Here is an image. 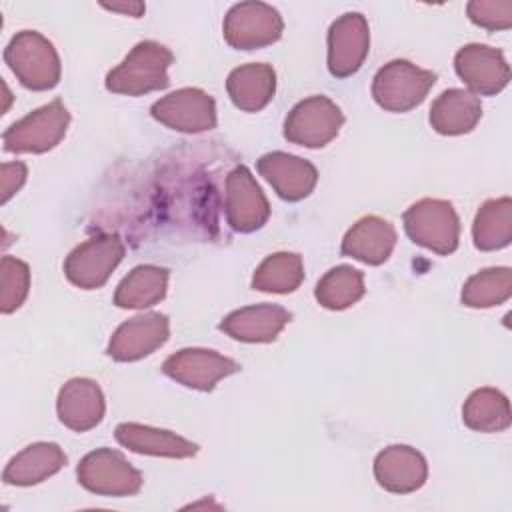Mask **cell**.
I'll list each match as a JSON object with an SVG mask.
<instances>
[{"label": "cell", "instance_id": "cell-1", "mask_svg": "<svg viewBox=\"0 0 512 512\" xmlns=\"http://www.w3.org/2000/svg\"><path fill=\"white\" fill-rule=\"evenodd\" d=\"M174 62V54L154 42H138L128 56L106 74V90L124 96H144L154 90H164L168 80V68Z\"/></svg>", "mask_w": 512, "mask_h": 512}, {"label": "cell", "instance_id": "cell-2", "mask_svg": "<svg viewBox=\"0 0 512 512\" xmlns=\"http://www.w3.org/2000/svg\"><path fill=\"white\" fill-rule=\"evenodd\" d=\"M4 62L28 90L44 92L60 82L62 66L58 52L52 42L36 30L14 34L4 48Z\"/></svg>", "mask_w": 512, "mask_h": 512}, {"label": "cell", "instance_id": "cell-3", "mask_svg": "<svg viewBox=\"0 0 512 512\" xmlns=\"http://www.w3.org/2000/svg\"><path fill=\"white\" fill-rule=\"evenodd\" d=\"M408 238L436 254H452L460 242V218L448 200L422 198L402 216Z\"/></svg>", "mask_w": 512, "mask_h": 512}, {"label": "cell", "instance_id": "cell-4", "mask_svg": "<svg viewBox=\"0 0 512 512\" xmlns=\"http://www.w3.org/2000/svg\"><path fill=\"white\" fill-rule=\"evenodd\" d=\"M434 82L436 74L432 70L418 68L408 60H392L376 72L372 96L388 112H408L424 102Z\"/></svg>", "mask_w": 512, "mask_h": 512}, {"label": "cell", "instance_id": "cell-5", "mask_svg": "<svg viewBox=\"0 0 512 512\" xmlns=\"http://www.w3.org/2000/svg\"><path fill=\"white\" fill-rule=\"evenodd\" d=\"M68 124L70 112L64 102L56 98L14 122L2 134L4 150L16 154H44L62 142Z\"/></svg>", "mask_w": 512, "mask_h": 512}, {"label": "cell", "instance_id": "cell-6", "mask_svg": "<svg viewBox=\"0 0 512 512\" xmlns=\"http://www.w3.org/2000/svg\"><path fill=\"white\" fill-rule=\"evenodd\" d=\"M76 476L80 486L98 496H134L142 488V472L136 470L122 452L112 448H98L88 452L78 468Z\"/></svg>", "mask_w": 512, "mask_h": 512}, {"label": "cell", "instance_id": "cell-7", "mask_svg": "<svg viewBox=\"0 0 512 512\" xmlns=\"http://www.w3.org/2000/svg\"><path fill=\"white\" fill-rule=\"evenodd\" d=\"M284 20L276 8L266 2L234 4L222 24V34L234 50H258L280 40Z\"/></svg>", "mask_w": 512, "mask_h": 512}, {"label": "cell", "instance_id": "cell-8", "mask_svg": "<svg viewBox=\"0 0 512 512\" xmlns=\"http://www.w3.org/2000/svg\"><path fill=\"white\" fill-rule=\"evenodd\" d=\"M344 124V114L330 98L318 94L300 100L284 120V138L304 148L332 142Z\"/></svg>", "mask_w": 512, "mask_h": 512}, {"label": "cell", "instance_id": "cell-9", "mask_svg": "<svg viewBox=\"0 0 512 512\" xmlns=\"http://www.w3.org/2000/svg\"><path fill=\"white\" fill-rule=\"evenodd\" d=\"M124 258V244L116 234H98L78 244L64 260L66 278L82 288L96 290L106 284Z\"/></svg>", "mask_w": 512, "mask_h": 512}, {"label": "cell", "instance_id": "cell-10", "mask_svg": "<svg viewBox=\"0 0 512 512\" xmlns=\"http://www.w3.org/2000/svg\"><path fill=\"white\" fill-rule=\"evenodd\" d=\"M238 370L240 364L236 360L208 348H182L170 354L162 364V372L168 378L202 392L214 390L222 378L232 376Z\"/></svg>", "mask_w": 512, "mask_h": 512}, {"label": "cell", "instance_id": "cell-11", "mask_svg": "<svg viewBox=\"0 0 512 512\" xmlns=\"http://www.w3.org/2000/svg\"><path fill=\"white\" fill-rule=\"evenodd\" d=\"M370 50V28L360 12L338 16L328 28V70L334 78L356 74Z\"/></svg>", "mask_w": 512, "mask_h": 512}, {"label": "cell", "instance_id": "cell-12", "mask_svg": "<svg viewBox=\"0 0 512 512\" xmlns=\"http://www.w3.org/2000/svg\"><path fill=\"white\" fill-rule=\"evenodd\" d=\"M150 114L160 124L178 132H204L216 128V102L200 88H180L150 108Z\"/></svg>", "mask_w": 512, "mask_h": 512}, {"label": "cell", "instance_id": "cell-13", "mask_svg": "<svg viewBox=\"0 0 512 512\" xmlns=\"http://www.w3.org/2000/svg\"><path fill=\"white\" fill-rule=\"evenodd\" d=\"M270 204L252 172L240 164L226 178V220L232 230L250 234L266 224Z\"/></svg>", "mask_w": 512, "mask_h": 512}, {"label": "cell", "instance_id": "cell-14", "mask_svg": "<svg viewBox=\"0 0 512 512\" xmlns=\"http://www.w3.org/2000/svg\"><path fill=\"white\" fill-rule=\"evenodd\" d=\"M168 336H170L168 316L160 312L138 314L122 322L114 330L108 342V356L116 362H134L152 354L160 346H164Z\"/></svg>", "mask_w": 512, "mask_h": 512}, {"label": "cell", "instance_id": "cell-15", "mask_svg": "<svg viewBox=\"0 0 512 512\" xmlns=\"http://www.w3.org/2000/svg\"><path fill=\"white\" fill-rule=\"evenodd\" d=\"M454 68L472 94L494 96L508 86L510 68L498 48L466 44L454 56Z\"/></svg>", "mask_w": 512, "mask_h": 512}, {"label": "cell", "instance_id": "cell-16", "mask_svg": "<svg viewBox=\"0 0 512 512\" xmlns=\"http://www.w3.org/2000/svg\"><path fill=\"white\" fill-rule=\"evenodd\" d=\"M374 478L392 494H410L424 486L428 464L416 448L392 444L378 452L374 460Z\"/></svg>", "mask_w": 512, "mask_h": 512}, {"label": "cell", "instance_id": "cell-17", "mask_svg": "<svg viewBox=\"0 0 512 512\" xmlns=\"http://www.w3.org/2000/svg\"><path fill=\"white\" fill-rule=\"evenodd\" d=\"M258 172L286 202L304 200L318 182V170L312 162L280 150L264 154L258 160Z\"/></svg>", "mask_w": 512, "mask_h": 512}, {"label": "cell", "instance_id": "cell-18", "mask_svg": "<svg viewBox=\"0 0 512 512\" xmlns=\"http://www.w3.org/2000/svg\"><path fill=\"white\" fill-rule=\"evenodd\" d=\"M104 410V394L98 382L90 378H70L58 392V418L66 428L74 432L96 428L104 418Z\"/></svg>", "mask_w": 512, "mask_h": 512}, {"label": "cell", "instance_id": "cell-19", "mask_svg": "<svg viewBox=\"0 0 512 512\" xmlns=\"http://www.w3.org/2000/svg\"><path fill=\"white\" fill-rule=\"evenodd\" d=\"M292 320V314L278 304H254L234 310L222 318L218 328L240 342H272Z\"/></svg>", "mask_w": 512, "mask_h": 512}, {"label": "cell", "instance_id": "cell-20", "mask_svg": "<svg viewBox=\"0 0 512 512\" xmlns=\"http://www.w3.org/2000/svg\"><path fill=\"white\" fill-rule=\"evenodd\" d=\"M394 246V226L380 216H364L344 234L340 252L364 264L380 266L390 258Z\"/></svg>", "mask_w": 512, "mask_h": 512}, {"label": "cell", "instance_id": "cell-21", "mask_svg": "<svg viewBox=\"0 0 512 512\" xmlns=\"http://www.w3.org/2000/svg\"><path fill=\"white\" fill-rule=\"evenodd\" d=\"M116 442L136 454L164 458H192L198 454V444L178 436L172 430H162L136 422H122L114 430Z\"/></svg>", "mask_w": 512, "mask_h": 512}, {"label": "cell", "instance_id": "cell-22", "mask_svg": "<svg viewBox=\"0 0 512 512\" xmlns=\"http://www.w3.org/2000/svg\"><path fill=\"white\" fill-rule=\"evenodd\" d=\"M482 118V104L476 94L464 88L444 90L430 106V126L442 136H460L476 128Z\"/></svg>", "mask_w": 512, "mask_h": 512}, {"label": "cell", "instance_id": "cell-23", "mask_svg": "<svg viewBox=\"0 0 512 512\" xmlns=\"http://www.w3.org/2000/svg\"><path fill=\"white\" fill-rule=\"evenodd\" d=\"M226 90L232 104L244 112H260L276 92V72L270 64L250 62L228 74Z\"/></svg>", "mask_w": 512, "mask_h": 512}, {"label": "cell", "instance_id": "cell-24", "mask_svg": "<svg viewBox=\"0 0 512 512\" xmlns=\"http://www.w3.org/2000/svg\"><path fill=\"white\" fill-rule=\"evenodd\" d=\"M66 464L64 450L54 442H36L18 452L4 468L2 480L12 486H32L60 472Z\"/></svg>", "mask_w": 512, "mask_h": 512}, {"label": "cell", "instance_id": "cell-25", "mask_svg": "<svg viewBox=\"0 0 512 512\" xmlns=\"http://www.w3.org/2000/svg\"><path fill=\"white\" fill-rule=\"evenodd\" d=\"M168 288V270L154 264L132 268L114 292L118 308H148L164 300Z\"/></svg>", "mask_w": 512, "mask_h": 512}, {"label": "cell", "instance_id": "cell-26", "mask_svg": "<svg viewBox=\"0 0 512 512\" xmlns=\"http://www.w3.org/2000/svg\"><path fill=\"white\" fill-rule=\"evenodd\" d=\"M474 246L482 252L506 248L512 240V200L508 196L486 200L472 224Z\"/></svg>", "mask_w": 512, "mask_h": 512}, {"label": "cell", "instance_id": "cell-27", "mask_svg": "<svg viewBox=\"0 0 512 512\" xmlns=\"http://www.w3.org/2000/svg\"><path fill=\"white\" fill-rule=\"evenodd\" d=\"M462 420L470 430L476 432H502L512 422L510 402L496 388H478L466 398L462 406Z\"/></svg>", "mask_w": 512, "mask_h": 512}, {"label": "cell", "instance_id": "cell-28", "mask_svg": "<svg viewBox=\"0 0 512 512\" xmlns=\"http://www.w3.org/2000/svg\"><path fill=\"white\" fill-rule=\"evenodd\" d=\"M304 280V262L296 252H274L260 262L252 276V288L258 292L290 294Z\"/></svg>", "mask_w": 512, "mask_h": 512}, {"label": "cell", "instance_id": "cell-29", "mask_svg": "<svg viewBox=\"0 0 512 512\" xmlns=\"http://www.w3.org/2000/svg\"><path fill=\"white\" fill-rule=\"evenodd\" d=\"M364 274L348 264L330 268L316 284L314 296L328 310H346L364 296Z\"/></svg>", "mask_w": 512, "mask_h": 512}, {"label": "cell", "instance_id": "cell-30", "mask_svg": "<svg viewBox=\"0 0 512 512\" xmlns=\"http://www.w3.org/2000/svg\"><path fill=\"white\" fill-rule=\"evenodd\" d=\"M512 296V270L508 266L484 268L464 282L460 300L468 308H492Z\"/></svg>", "mask_w": 512, "mask_h": 512}, {"label": "cell", "instance_id": "cell-31", "mask_svg": "<svg viewBox=\"0 0 512 512\" xmlns=\"http://www.w3.org/2000/svg\"><path fill=\"white\" fill-rule=\"evenodd\" d=\"M30 290V268L14 256L0 260V312L12 314L18 310Z\"/></svg>", "mask_w": 512, "mask_h": 512}, {"label": "cell", "instance_id": "cell-32", "mask_svg": "<svg viewBox=\"0 0 512 512\" xmlns=\"http://www.w3.org/2000/svg\"><path fill=\"white\" fill-rule=\"evenodd\" d=\"M472 24L486 30H508L512 26L510 0H472L466 6Z\"/></svg>", "mask_w": 512, "mask_h": 512}, {"label": "cell", "instance_id": "cell-33", "mask_svg": "<svg viewBox=\"0 0 512 512\" xmlns=\"http://www.w3.org/2000/svg\"><path fill=\"white\" fill-rule=\"evenodd\" d=\"M28 168L22 162H4L0 170V192H2V204H6L26 182Z\"/></svg>", "mask_w": 512, "mask_h": 512}, {"label": "cell", "instance_id": "cell-34", "mask_svg": "<svg viewBox=\"0 0 512 512\" xmlns=\"http://www.w3.org/2000/svg\"><path fill=\"white\" fill-rule=\"evenodd\" d=\"M102 8L112 10V12H122V14H128L132 18H140L146 10L142 2H112V4L102 2Z\"/></svg>", "mask_w": 512, "mask_h": 512}]
</instances>
